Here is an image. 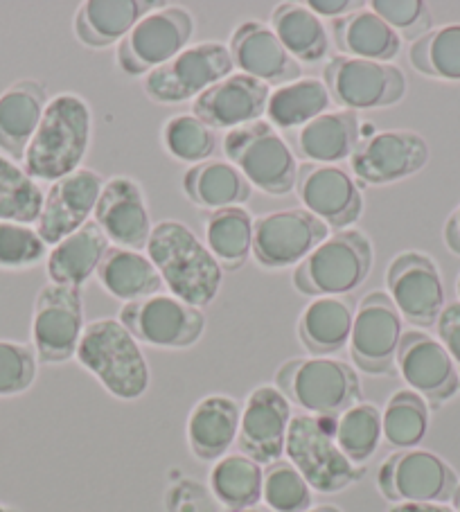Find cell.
Wrapping results in <instances>:
<instances>
[{
	"mask_svg": "<svg viewBox=\"0 0 460 512\" xmlns=\"http://www.w3.org/2000/svg\"><path fill=\"white\" fill-rule=\"evenodd\" d=\"M429 163V145L409 129H388L361 138L350 156V170L364 185L409 179Z\"/></svg>",
	"mask_w": 460,
	"mask_h": 512,
	"instance_id": "obj_17",
	"label": "cell"
},
{
	"mask_svg": "<svg viewBox=\"0 0 460 512\" xmlns=\"http://www.w3.org/2000/svg\"><path fill=\"white\" fill-rule=\"evenodd\" d=\"M332 37L336 48L343 52V57L352 59L391 64L402 50L400 34L388 28L368 5L357 12L341 16V19H334Z\"/></svg>",
	"mask_w": 460,
	"mask_h": 512,
	"instance_id": "obj_31",
	"label": "cell"
},
{
	"mask_svg": "<svg viewBox=\"0 0 460 512\" xmlns=\"http://www.w3.org/2000/svg\"><path fill=\"white\" fill-rule=\"evenodd\" d=\"M296 194L307 213L336 231H345L364 215V197L357 181L336 165H298Z\"/></svg>",
	"mask_w": 460,
	"mask_h": 512,
	"instance_id": "obj_18",
	"label": "cell"
},
{
	"mask_svg": "<svg viewBox=\"0 0 460 512\" xmlns=\"http://www.w3.org/2000/svg\"><path fill=\"white\" fill-rule=\"evenodd\" d=\"M224 154L251 188L282 197L296 188L298 163L287 140L267 120H255L224 136Z\"/></svg>",
	"mask_w": 460,
	"mask_h": 512,
	"instance_id": "obj_7",
	"label": "cell"
},
{
	"mask_svg": "<svg viewBox=\"0 0 460 512\" xmlns=\"http://www.w3.org/2000/svg\"><path fill=\"white\" fill-rule=\"evenodd\" d=\"M163 7L147 0H86L77 7L73 30L88 48H109L120 43L145 14Z\"/></svg>",
	"mask_w": 460,
	"mask_h": 512,
	"instance_id": "obj_27",
	"label": "cell"
},
{
	"mask_svg": "<svg viewBox=\"0 0 460 512\" xmlns=\"http://www.w3.org/2000/svg\"><path fill=\"white\" fill-rule=\"evenodd\" d=\"M327 237L330 228L305 208L276 210L253 222L251 255L262 269L298 267Z\"/></svg>",
	"mask_w": 460,
	"mask_h": 512,
	"instance_id": "obj_14",
	"label": "cell"
},
{
	"mask_svg": "<svg viewBox=\"0 0 460 512\" xmlns=\"http://www.w3.org/2000/svg\"><path fill=\"white\" fill-rule=\"evenodd\" d=\"M438 341L449 352L460 375V303H449L438 316Z\"/></svg>",
	"mask_w": 460,
	"mask_h": 512,
	"instance_id": "obj_48",
	"label": "cell"
},
{
	"mask_svg": "<svg viewBox=\"0 0 460 512\" xmlns=\"http://www.w3.org/2000/svg\"><path fill=\"white\" fill-rule=\"evenodd\" d=\"M46 192L12 158L0 156V222L37 224Z\"/></svg>",
	"mask_w": 460,
	"mask_h": 512,
	"instance_id": "obj_38",
	"label": "cell"
},
{
	"mask_svg": "<svg viewBox=\"0 0 460 512\" xmlns=\"http://www.w3.org/2000/svg\"><path fill=\"white\" fill-rule=\"evenodd\" d=\"M451 501H454V512H460V483H458V488L454 492V497H451Z\"/></svg>",
	"mask_w": 460,
	"mask_h": 512,
	"instance_id": "obj_53",
	"label": "cell"
},
{
	"mask_svg": "<svg viewBox=\"0 0 460 512\" xmlns=\"http://www.w3.org/2000/svg\"><path fill=\"white\" fill-rule=\"evenodd\" d=\"M276 388L309 416L336 420L361 400L357 370L341 359H289L278 368Z\"/></svg>",
	"mask_w": 460,
	"mask_h": 512,
	"instance_id": "obj_4",
	"label": "cell"
},
{
	"mask_svg": "<svg viewBox=\"0 0 460 512\" xmlns=\"http://www.w3.org/2000/svg\"><path fill=\"white\" fill-rule=\"evenodd\" d=\"M242 409L233 397L208 395L194 404L188 418V445L199 461L215 463L237 443Z\"/></svg>",
	"mask_w": 460,
	"mask_h": 512,
	"instance_id": "obj_26",
	"label": "cell"
},
{
	"mask_svg": "<svg viewBox=\"0 0 460 512\" xmlns=\"http://www.w3.org/2000/svg\"><path fill=\"white\" fill-rule=\"evenodd\" d=\"M445 242L451 253L460 255V206L451 213L445 224Z\"/></svg>",
	"mask_w": 460,
	"mask_h": 512,
	"instance_id": "obj_50",
	"label": "cell"
},
{
	"mask_svg": "<svg viewBox=\"0 0 460 512\" xmlns=\"http://www.w3.org/2000/svg\"><path fill=\"white\" fill-rule=\"evenodd\" d=\"M75 359L118 400L131 402L147 393L145 352L118 319L86 323Z\"/></svg>",
	"mask_w": 460,
	"mask_h": 512,
	"instance_id": "obj_3",
	"label": "cell"
},
{
	"mask_svg": "<svg viewBox=\"0 0 460 512\" xmlns=\"http://www.w3.org/2000/svg\"><path fill=\"white\" fill-rule=\"evenodd\" d=\"M183 192L194 206L210 213L233 206H242L251 199L253 188L233 163L210 158L206 163L192 165L183 174Z\"/></svg>",
	"mask_w": 460,
	"mask_h": 512,
	"instance_id": "obj_32",
	"label": "cell"
},
{
	"mask_svg": "<svg viewBox=\"0 0 460 512\" xmlns=\"http://www.w3.org/2000/svg\"><path fill=\"white\" fill-rule=\"evenodd\" d=\"M291 404L276 386H258L246 397L237 431V449L260 465L276 463L285 454Z\"/></svg>",
	"mask_w": 460,
	"mask_h": 512,
	"instance_id": "obj_20",
	"label": "cell"
},
{
	"mask_svg": "<svg viewBox=\"0 0 460 512\" xmlns=\"http://www.w3.org/2000/svg\"><path fill=\"white\" fill-rule=\"evenodd\" d=\"M429 431V404L411 388L393 393L382 411V434L391 447L415 449Z\"/></svg>",
	"mask_w": 460,
	"mask_h": 512,
	"instance_id": "obj_39",
	"label": "cell"
},
{
	"mask_svg": "<svg viewBox=\"0 0 460 512\" xmlns=\"http://www.w3.org/2000/svg\"><path fill=\"white\" fill-rule=\"evenodd\" d=\"M230 59L240 73L271 86H285L303 75L298 61L282 46L271 25L244 21L230 37Z\"/></svg>",
	"mask_w": 460,
	"mask_h": 512,
	"instance_id": "obj_24",
	"label": "cell"
},
{
	"mask_svg": "<svg viewBox=\"0 0 460 512\" xmlns=\"http://www.w3.org/2000/svg\"><path fill=\"white\" fill-rule=\"evenodd\" d=\"M111 242L95 219L55 244L46 258V273L52 285L82 289L104 258Z\"/></svg>",
	"mask_w": 460,
	"mask_h": 512,
	"instance_id": "obj_29",
	"label": "cell"
},
{
	"mask_svg": "<svg viewBox=\"0 0 460 512\" xmlns=\"http://www.w3.org/2000/svg\"><path fill=\"white\" fill-rule=\"evenodd\" d=\"M332 97L327 86L316 77H300L278 86L267 102V122L273 129H300L314 118L330 111Z\"/></svg>",
	"mask_w": 460,
	"mask_h": 512,
	"instance_id": "obj_35",
	"label": "cell"
},
{
	"mask_svg": "<svg viewBox=\"0 0 460 512\" xmlns=\"http://www.w3.org/2000/svg\"><path fill=\"white\" fill-rule=\"evenodd\" d=\"M235 512H271V510H267V508H258V506H253V508H244V510H235Z\"/></svg>",
	"mask_w": 460,
	"mask_h": 512,
	"instance_id": "obj_54",
	"label": "cell"
},
{
	"mask_svg": "<svg viewBox=\"0 0 460 512\" xmlns=\"http://www.w3.org/2000/svg\"><path fill=\"white\" fill-rule=\"evenodd\" d=\"M402 316L384 291H370L359 300L348 341L350 359L361 373L388 375L395 368L402 341Z\"/></svg>",
	"mask_w": 460,
	"mask_h": 512,
	"instance_id": "obj_15",
	"label": "cell"
},
{
	"mask_svg": "<svg viewBox=\"0 0 460 512\" xmlns=\"http://www.w3.org/2000/svg\"><path fill=\"white\" fill-rule=\"evenodd\" d=\"M377 488L391 503H447L458 488V476L438 454L400 449L379 465Z\"/></svg>",
	"mask_w": 460,
	"mask_h": 512,
	"instance_id": "obj_12",
	"label": "cell"
},
{
	"mask_svg": "<svg viewBox=\"0 0 460 512\" xmlns=\"http://www.w3.org/2000/svg\"><path fill=\"white\" fill-rule=\"evenodd\" d=\"M102 289L115 300H140L161 294L165 287L156 267L145 253L122 246H109L95 271Z\"/></svg>",
	"mask_w": 460,
	"mask_h": 512,
	"instance_id": "obj_33",
	"label": "cell"
},
{
	"mask_svg": "<svg viewBox=\"0 0 460 512\" xmlns=\"http://www.w3.org/2000/svg\"><path fill=\"white\" fill-rule=\"evenodd\" d=\"M102 188V174L88 167H79L77 172L52 183L43 197L39 222L34 226L41 240L48 246H55L77 228L91 222Z\"/></svg>",
	"mask_w": 460,
	"mask_h": 512,
	"instance_id": "obj_21",
	"label": "cell"
},
{
	"mask_svg": "<svg viewBox=\"0 0 460 512\" xmlns=\"http://www.w3.org/2000/svg\"><path fill=\"white\" fill-rule=\"evenodd\" d=\"M0 512H19V510L12 508V506H5V503H0Z\"/></svg>",
	"mask_w": 460,
	"mask_h": 512,
	"instance_id": "obj_55",
	"label": "cell"
},
{
	"mask_svg": "<svg viewBox=\"0 0 460 512\" xmlns=\"http://www.w3.org/2000/svg\"><path fill=\"white\" fill-rule=\"evenodd\" d=\"M84 328L82 289L52 282L41 287L32 312L34 355L41 364L55 366L73 359Z\"/></svg>",
	"mask_w": 460,
	"mask_h": 512,
	"instance_id": "obj_13",
	"label": "cell"
},
{
	"mask_svg": "<svg viewBox=\"0 0 460 512\" xmlns=\"http://www.w3.org/2000/svg\"><path fill=\"white\" fill-rule=\"evenodd\" d=\"M386 294L391 296L402 319L418 328L436 325L445 310V287L438 264L429 255L404 251L388 262Z\"/></svg>",
	"mask_w": 460,
	"mask_h": 512,
	"instance_id": "obj_16",
	"label": "cell"
},
{
	"mask_svg": "<svg viewBox=\"0 0 460 512\" xmlns=\"http://www.w3.org/2000/svg\"><path fill=\"white\" fill-rule=\"evenodd\" d=\"M373 242L359 228L327 237L294 269V287L303 296H345L364 285L373 269Z\"/></svg>",
	"mask_w": 460,
	"mask_h": 512,
	"instance_id": "obj_5",
	"label": "cell"
},
{
	"mask_svg": "<svg viewBox=\"0 0 460 512\" xmlns=\"http://www.w3.org/2000/svg\"><path fill=\"white\" fill-rule=\"evenodd\" d=\"M409 59L422 75L442 82H460V23L442 25L413 41Z\"/></svg>",
	"mask_w": 460,
	"mask_h": 512,
	"instance_id": "obj_41",
	"label": "cell"
},
{
	"mask_svg": "<svg viewBox=\"0 0 460 512\" xmlns=\"http://www.w3.org/2000/svg\"><path fill=\"white\" fill-rule=\"evenodd\" d=\"M206 246L221 271H237L249 260L253 249V219L242 206L210 213L206 219Z\"/></svg>",
	"mask_w": 460,
	"mask_h": 512,
	"instance_id": "obj_37",
	"label": "cell"
},
{
	"mask_svg": "<svg viewBox=\"0 0 460 512\" xmlns=\"http://www.w3.org/2000/svg\"><path fill=\"white\" fill-rule=\"evenodd\" d=\"M264 470L260 463L244 454H226L212 465L210 492L228 512L253 508L262 501Z\"/></svg>",
	"mask_w": 460,
	"mask_h": 512,
	"instance_id": "obj_36",
	"label": "cell"
},
{
	"mask_svg": "<svg viewBox=\"0 0 460 512\" xmlns=\"http://www.w3.org/2000/svg\"><path fill=\"white\" fill-rule=\"evenodd\" d=\"M145 251L172 296L199 310L217 298L224 273L190 226L176 219L154 224Z\"/></svg>",
	"mask_w": 460,
	"mask_h": 512,
	"instance_id": "obj_2",
	"label": "cell"
},
{
	"mask_svg": "<svg viewBox=\"0 0 460 512\" xmlns=\"http://www.w3.org/2000/svg\"><path fill=\"white\" fill-rule=\"evenodd\" d=\"M332 418L309 413L291 416L285 454L287 461L303 474L309 488L321 494H336L364 479V465H355L334 440Z\"/></svg>",
	"mask_w": 460,
	"mask_h": 512,
	"instance_id": "obj_6",
	"label": "cell"
},
{
	"mask_svg": "<svg viewBox=\"0 0 460 512\" xmlns=\"http://www.w3.org/2000/svg\"><path fill=\"white\" fill-rule=\"evenodd\" d=\"M43 258H48V244L41 240L37 228L0 222V269H30Z\"/></svg>",
	"mask_w": 460,
	"mask_h": 512,
	"instance_id": "obj_44",
	"label": "cell"
},
{
	"mask_svg": "<svg viewBox=\"0 0 460 512\" xmlns=\"http://www.w3.org/2000/svg\"><path fill=\"white\" fill-rule=\"evenodd\" d=\"M309 10H312L318 19L321 16H327V19H341L345 14H352L361 10V7H366V3H361V0H307L305 3Z\"/></svg>",
	"mask_w": 460,
	"mask_h": 512,
	"instance_id": "obj_49",
	"label": "cell"
},
{
	"mask_svg": "<svg viewBox=\"0 0 460 512\" xmlns=\"http://www.w3.org/2000/svg\"><path fill=\"white\" fill-rule=\"evenodd\" d=\"M395 368L413 393L424 402L440 406L460 391V375L445 346L429 334L409 330L402 334Z\"/></svg>",
	"mask_w": 460,
	"mask_h": 512,
	"instance_id": "obj_19",
	"label": "cell"
},
{
	"mask_svg": "<svg viewBox=\"0 0 460 512\" xmlns=\"http://www.w3.org/2000/svg\"><path fill=\"white\" fill-rule=\"evenodd\" d=\"M233 68L228 46L219 41H203L181 50L165 66L145 75L143 91L156 104H181L233 75Z\"/></svg>",
	"mask_w": 460,
	"mask_h": 512,
	"instance_id": "obj_9",
	"label": "cell"
},
{
	"mask_svg": "<svg viewBox=\"0 0 460 512\" xmlns=\"http://www.w3.org/2000/svg\"><path fill=\"white\" fill-rule=\"evenodd\" d=\"M118 321L138 343L163 350L190 348L203 337L206 316L172 294H154L120 307Z\"/></svg>",
	"mask_w": 460,
	"mask_h": 512,
	"instance_id": "obj_10",
	"label": "cell"
},
{
	"mask_svg": "<svg viewBox=\"0 0 460 512\" xmlns=\"http://www.w3.org/2000/svg\"><path fill=\"white\" fill-rule=\"evenodd\" d=\"M271 88L244 73H233L192 100V116L215 129H240L267 113Z\"/></svg>",
	"mask_w": 460,
	"mask_h": 512,
	"instance_id": "obj_23",
	"label": "cell"
},
{
	"mask_svg": "<svg viewBox=\"0 0 460 512\" xmlns=\"http://www.w3.org/2000/svg\"><path fill=\"white\" fill-rule=\"evenodd\" d=\"M323 84L345 111L395 107L406 95V75L393 64L334 57L323 68Z\"/></svg>",
	"mask_w": 460,
	"mask_h": 512,
	"instance_id": "obj_11",
	"label": "cell"
},
{
	"mask_svg": "<svg viewBox=\"0 0 460 512\" xmlns=\"http://www.w3.org/2000/svg\"><path fill=\"white\" fill-rule=\"evenodd\" d=\"M163 147L176 161L199 165L210 161V156L215 154L217 136L197 116L181 113V116H174L165 122Z\"/></svg>",
	"mask_w": 460,
	"mask_h": 512,
	"instance_id": "obj_42",
	"label": "cell"
},
{
	"mask_svg": "<svg viewBox=\"0 0 460 512\" xmlns=\"http://www.w3.org/2000/svg\"><path fill=\"white\" fill-rule=\"evenodd\" d=\"M167 512H219L212 492L190 479L174 483L165 497Z\"/></svg>",
	"mask_w": 460,
	"mask_h": 512,
	"instance_id": "obj_47",
	"label": "cell"
},
{
	"mask_svg": "<svg viewBox=\"0 0 460 512\" xmlns=\"http://www.w3.org/2000/svg\"><path fill=\"white\" fill-rule=\"evenodd\" d=\"M305 512H341L339 508H334V506H312L309 510H305Z\"/></svg>",
	"mask_w": 460,
	"mask_h": 512,
	"instance_id": "obj_52",
	"label": "cell"
},
{
	"mask_svg": "<svg viewBox=\"0 0 460 512\" xmlns=\"http://www.w3.org/2000/svg\"><path fill=\"white\" fill-rule=\"evenodd\" d=\"M48 102L37 79H19L0 93V152L7 158L23 161Z\"/></svg>",
	"mask_w": 460,
	"mask_h": 512,
	"instance_id": "obj_25",
	"label": "cell"
},
{
	"mask_svg": "<svg viewBox=\"0 0 460 512\" xmlns=\"http://www.w3.org/2000/svg\"><path fill=\"white\" fill-rule=\"evenodd\" d=\"M271 30L298 64H321L330 50L323 21L305 3H280L271 12Z\"/></svg>",
	"mask_w": 460,
	"mask_h": 512,
	"instance_id": "obj_34",
	"label": "cell"
},
{
	"mask_svg": "<svg viewBox=\"0 0 460 512\" xmlns=\"http://www.w3.org/2000/svg\"><path fill=\"white\" fill-rule=\"evenodd\" d=\"M368 7L400 34V39L418 41L431 30V12L422 0H373Z\"/></svg>",
	"mask_w": 460,
	"mask_h": 512,
	"instance_id": "obj_46",
	"label": "cell"
},
{
	"mask_svg": "<svg viewBox=\"0 0 460 512\" xmlns=\"http://www.w3.org/2000/svg\"><path fill=\"white\" fill-rule=\"evenodd\" d=\"M93 136V113L82 95L61 93L48 102L23 156V170L34 181L55 183L77 172Z\"/></svg>",
	"mask_w": 460,
	"mask_h": 512,
	"instance_id": "obj_1",
	"label": "cell"
},
{
	"mask_svg": "<svg viewBox=\"0 0 460 512\" xmlns=\"http://www.w3.org/2000/svg\"><path fill=\"white\" fill-rule=\"evenodd\" d=\"M192 34V14L185 7L163 5L145 14L118 43L115 61L125 75H149L188 48Z\"/></svg>",
	"mask_w": 460,
	"mask_h": 512,
	"instance_id": "obj_8",
	"label": "cell"
},
{
	"mask_svg": "<svg viewBox=\"0 0 460 512\" xmlns=\"http://www.w3.org/2000/svg\"><path fill=\"white\" fill-rule=\"evenodd\" d=\"M39 359L25 343L0 339V397H14L28 391L37 379Z\"/></svg>",
	"mask_w": 460,
	"mask_h": 512,
	"instance_id": "obj_45",
	"label": "cell"
},
{
	"mask_svg": "<svg viewBox=\"0 0 460 512\" xmlns=\"http://www.w3.org/2000/svg\"><path fill=\"white\" fill-rule=\"evenodd\" d=\"M361 140L355 111H327L294 134L296 154L318 165H334L350 158Z\"/></svg>",
	"mask_w": 460,
	"mask_h": 512,
	"instance_id": "obj_30",
	"label": "cell"
},
{
	"mask_svg": "<svg viewBox=\"0 0 460 512\" xmlns=\"http://www.w3.org/2000/svg\"><path fill=\"white\" fill-rule=\"evenodd\" d=\"M388 512H454L447 503H393Z\"/></svg>",
	"mask_w": 460,
	"mask_h": 512,
	"instance_id": "obj_51",
	"label": "cell"
},
{
	"mask_svg": "<svg viewBox=\"0 0 460 512\" xmlns=\"http://www.w3.org/2000/svg\"><path fill=\"white\" fill-rule=\"evenodd\" d=\"M382 438V411L375 404L357 402L334 422L336 445L355 465L373 458Z\"/></svg>",
	"mask_w": 460,
	"mask_h": 512,
	"instance_id": "obj_40",
	"label": "cell"
},
{
	"mask_svg": "<svg viewBox=\"0 0 460 512\" xmlns=\"http://www.w3.org/2000/svg\"><path fill=\"white\" fill-rule=\"evenodd\" d=\"M312 488L289 461H276L264 467L262 501L271 512H305L312 508Z\"/></svg>",
	"mask_w": 460,
	"mask_h": 512,
	"instance_id": "obj_43",
	"label": "cell"
},
{
	"mask_svg": "<svg viewBox=\"0 0 460 512\" xmlns=\"http://www.w3.org/2000/svg\"><path fill=\"white\" fill-rule=\"evenodd\" d=\"M355 300L348 296H325L309 303L296 325L298 341L312 357H330L350 341L355 321Z\"/></svg>",
	"mask_w": 460,
	"mask_h": 512,
	"instance_id": "obj_28",
	"label": "cell"
},
{
	"mask_svg": "<svg viewBox=\"0 0 460 512\" xmlns=\"http://www.w3.org/2000/svg\"><path fill=\"white\" fill-rule=\"evenodd\" d=\"M93 217L106 240L122 249H145L154 228L145 192L129 176H113L104 181Z\"/></svg>",
	"mask_w": 460,
	"mask_h": 512,
	"instance_id": "obj_22",
	"label": "cell"
},
{
	"mask_svg": "<svg viewBox=\"0 0 460 512\" xmlns=\"http://www.w3.org/2000/svg\"><path fill=\"white\" fill-rule=\"evenodd\" d=\"M456 294H458V303H460V276L456 280Z\"/></svg>",
	"mask_w": 460,
	"mask_h": 512,
	"instance_id": "obj_56",
	"label": "cell"
}]
</instances>
